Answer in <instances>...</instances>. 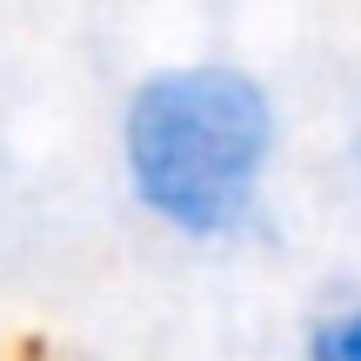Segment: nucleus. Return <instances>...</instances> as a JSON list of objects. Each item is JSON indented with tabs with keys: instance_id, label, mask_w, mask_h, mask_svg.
Listing matches in <instances>:
<instances>
[{
	"instance_id": "f257e3e1",
	"label": "nucleus",
	"mask_w": 361,
	"mask_h": 361,
	"mask_svg": "<svg viewBox=\"0 0 361 361\" xmlns=\"http://www.w3.org/2000/svg\"><path fill=\"white\" fill-rule=\"evenodd\" d=\"M281 121L255 74L228 61L161 67L121 107V168L161 228L228 241L255 221Z\"/></svg>"
},
{
	"instance_id": "f03ea898",
	"label": "nucleus",
	"mask_w": 361,
	"mask_h": 361,
	"mask_svg": "<svg viewBox=\"0 0 361 361\" xmlns=\"http://www.w3.org/2000/svg\"><path fill=\"white\" fill-rule=\"evenodd\" d=\"M308 361H361V308H341L328 322H314Z\"/></svg>"
}]
</instances>
